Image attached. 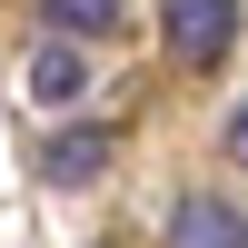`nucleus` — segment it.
<instances>
[{
	"label": "nucleus",
	"instance_id": "f257e3e1",
	"mask_svg": "<svg viewBox=\"0 0 248 248\" xmlns=\"http://www.w3.org/2000/svg\"><path fill=\"white\" fill-rule=\"evenodd\" d=\"M238 40V0H169V50L189 70H218Z\"/></svg>",
	"mask_w": 248,
	"mask_h": 248
},
{
	"label": "nucleus",
	"instance_id": "f03ea898",
	"mask_svg": "<svg viewBox=\"0 0 248 248\" xmlns=\"http://www.w3.org/2000/svg\"><path fill=\"white\" fill-rule=\"evenodd\" d=\"M99 169H109V129H99V119H60V139L40 149V179H50V189H90Z\"/></svg>",
	"mask_w": 248,
	"mask_h": 248
},
{
	"label": "nucleus",
	"instance_id": "7ed1b4c3",
	"mask_svg": "<svg viewBox=\"0 0 248 248\" xmlns=\"http://www.w3.org/2000/svg\"><path fill=\"white\" fill-rule=\"evenodd\" d=\"M169 248H248V209H238V199L189 189V199H179V218H169Z\"/></svg>",
	"mask_w": 248,
	"mask_h": 248
},
{
	"label": "nucleus",
	"instance_id": "20e7f679",
	"mask_svg": "<svg viewBox=\"0 0 248 248\" xmlns=\"http://www.w3.org/2000/svg\"><path fill=\"white\" fill-rule=\"evenodd\" d=\"M79 90H90V60H79V40H40V50H30V99H40V109H70V99Z\"/></svg>",
	"mask_w": 248,
	"mask_h": 248
},
{
	"label": "nucleus",
	"instance_id": "39448f33",
	"mask_svg": "<svg viewBox=\"0 0 248 248\" xmlns=\"http://www.w3.org/2000/svg\"><path fill=\"white\" fill-rule=\"evenodd\" d=\"M40 20H50L60 40H99V30L129 20V0H40Z\"/></svg>",
	"mask_w": 248,
	"mask_h": 248
},
{
	"label": "nucleus",
	"instance_id": "423d86ee",
	"mask_svg": "<svg viewBox=\"0 0 248 248\" xmlns=\"http://www.w3.org/2000/svg\"><path fill=\"white\" fill-rule=\"evenodd\" d=\"M229 159H238V169H248V99H238V109H229Z\"/></svg>",
	"mask_w": 248,
	"mask_h": 248
}]
</instances>
